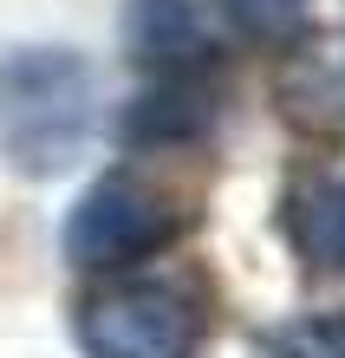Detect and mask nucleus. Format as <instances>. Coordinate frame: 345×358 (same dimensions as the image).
Listing matches in <instances>:
<instances>
[{"mask_svg": "<svg viewBox=\"0 0 345 358\" xmlns=\"http://www.w3.org/2000/svg\"><path fill=\"white\" fill-rule=\"evenodd\" d=\"M215 131V98L209 78L189 85V78H143V92L124 104L118 117V143L124 150H189Z\"/></svg>", "mask_w": 345, "mask_h": 358, "instance_id": "obj_6", "label": "nucleus"}, {"mask_svg": "<svg viewBox=\"0 0 345 358\" xmlns=\"http://www.w3.org/2000/svg\"><path fill=\"white\" fill-rule=\"evenodd\" d=\"M196 215L169 196V189L143 182L137 170H104L85 182V196L66 208L59 222V255H66L78 273H124L169 255Z\"/></svg>", "mask_w": 345, "mask_h": 358, "instance_id": "obj_3", "label": "nucleus"}, {"mask_svg": "<svg viewBox=\"0 0 345 358\" xmlns=\"http://www.w3.org/2000/svg\"><path fill=\"white\" fill-rule=\"evenodd\" d=\"M124 59L143 78H189V85H202L215 72V59H222V46L209 33L202 0H131L124 7Z\"/></svg>", "mask_w": 345, "mask_h": 358, "instance_id": "obj_4", "label": "nucleus"}, {"mask_svg": "<svg viewBox=\"0 0 345 358\" xmlns=\"http://www.w3.org/2000/svg\"><path fill=\"white\" fill-rule=\"evenodd\" d=\"M254 345H261L267 358H345V306H332V313H293V320L267 326Z\"/></svg>", "mask_w": 345, "mask_h": 358, "instance_id": "obj_8", "label": "nucleus"}, {"mask_svg": "<svg viewBox=\"0 0 345 358\" xmlns=\"http://www.w3.org/2000/svg\"><path fill=\"white\" fill-rule=\"evenodd\" d=\"M280 235L307 273L345 280V170H307L280 189Z\"/></svg>", "mask_w": 345, "mask_h": 358, "instance_id": "obj_5", "label": "nucleus"}, {"mask_svg": "<svg viewBox=\"0 0 345 358\" xmlns=\"http://www.w3.org/2000/svg\"><path fill=\"white\" fill-rule=\"evenodd\" d=\"M215 293L189 267H124L98 273V287L72 313V339L85 358H196Z\"/></svg>", "mask_w": 345, "mask_h": 358, "instance_id": "obj_2", "label": "nucleus"}, {"mask_svg": "<svg viewBox=\"0 0 345 358\" xmlns=\"http://www.w3.org/2000/svg\"><path fill=\"white\" fill-rule=\"evenodd\" d=\"M234 39L261 52H307L313 39V0H209Z\"/></svg>", "mask_w": 345, "mask_h": 358, "instance_id": "obj_7", "label": "nucleus"}, {"mask_svg": "<svg viewBox=\"0 0 345 358\" xmlns=\"http://www.w3.org/2000/svg\"><path fill=\"white\" fill-rule=\"evenodd\" d=\"M98 131V72L72 46H27L0 52V163L27 182H52L85 157Z\"/></svg>", "mask_w": 345, "mask_h": 358, "instance_id": "obj_1", "label": "nucleus"}]
</instances>
